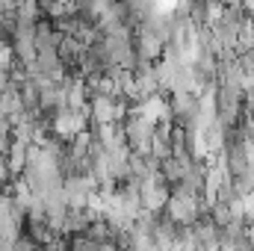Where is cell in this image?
Returning a JSON list of instances; mask_svg holds the SVG:
<instances>
[{"label":"cell","instance_id":"1","mask_svg":"<svg viewBox=\"0 0 254 251\" xmlns=\"http://www.w3.org/2000/svg\"><path fill=\"white\" fill-rule=\"evenodd\" d=\"M222 6H243V0H219Z\"/></svg>","mask_w":254,"mask_h":251}]
</instances>
